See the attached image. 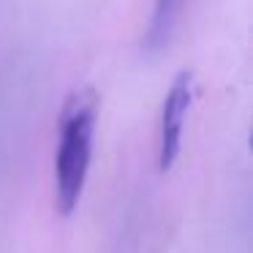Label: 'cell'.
I'll return each mask as SVG.
<instances>
[{
    "label": "cell",
    "mask_w": 253,
    "mask_h": 253,
    "mask_svg": "<svg viewBox=\"0 0 253 253\" xmlns=\"http://www.w3.org/2000/svg\"><path fill=\"white\" fill-rule=\"evenodd\" d=\"M193 79L191 68H182L174 79H171L169 90L161 104V123H158V169L169 171L174 161L180 158L182 150V131H185V117L193 101Z\"/></svg>",
    "instance_id": "obj_2"
},
{
    "label": "cell",
    "mask_w": 253,
    "mask_h": 253,
    "mask_svg": "<svg viewBox=\"0 0 253 253\" xmlns=\"http://www.w3.org/2000/svg\"><path fill=\"white\" fill-rule=\"evenodd\" d=\"M185 0H153V14H150L147 30H144V49L158 52L169 44L171 33H174L177 22Z\"/></svg>",
    "instance_id": "obj_3"
},
{
    "label": "cell",
    "mask_w": 253,
    "mask_h": 253,
    "mask_svg": "<svg viewBox=\"0 0 253 253\" xmlns=\"http://www.w3.org/2000/svg\"><path fill=\"white\" fill-rule=\"evenodd\" d=\"M101 95L84 84L66 95L57 115L55 139V207L60 215H71L82 202L93 164V142L98 128Z\"/></svg>",
    "instance_id": "obj_1"
}]
</instances>
